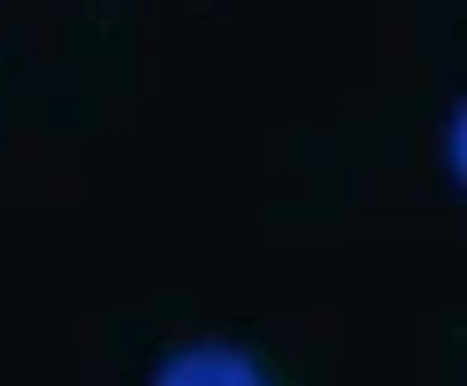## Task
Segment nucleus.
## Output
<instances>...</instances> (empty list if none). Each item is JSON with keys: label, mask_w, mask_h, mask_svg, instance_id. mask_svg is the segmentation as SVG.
Returning a JSON list of instances; mask_svg holds the SVG:
<instances>
[{"label": "nucleus", "mask_w": 467, "mask_h": 386, "mask_svg": "<svg viewBox=\"0 0 467 386\" xmlns=\"http://www.w3.org/2000/svg\"><path fill=\"white\" fill-rule=\"evenodd\" d=\"M151 386H272V376L242 346L202 341V346H182V351L166 356Z\"/></svg>", "instance_id": "obj_1"}]
</instances>
